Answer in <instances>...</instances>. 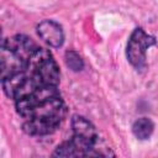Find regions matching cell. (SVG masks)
Wrapping results in <instances>:
<instances>
[{
	"instance_id": "obj_3",
	"label": "cell",
	"mask_w": 158,
	"mask_h": 158,
	"mask_svg": "<svg viewBox=\"0 0 158 158\" xmlns=\"http://www.w3.org/2000/svg\"><path fill=\"white\" fill-rule=\"evenodd\" d=\"M37 48L38 46L32 38L25 35H15L2 40L0 49L1 79L22 72Z\"/></svg>"
},
{
	"instance_id": "obj_6",
	"label": "cell",
	"mask_w": 158,
	"mask_h": 158,
	"mask_svg": "<svg viewBox=\"0 0 158 158\" xmlns=\"http://www.w3.org/2000/svg\"><path fill=\"white\" fill-rule=\"evenodd\" d=\"M154 130V123L152 120L147 117H141L136 120L132 125V132L138 139H147L151 137L152 132Z\"/></svg>"
},
{
	"instance_id": "obj_5",
	"label": "cell",
	"mask_w": 158,
	"mask_h": 158,
	"mask_svg": "<svg viewBox=\"0 0 158 158\" xmlns=\"http://www.w3.org/2000/svg\"><path fill=\"white\" fill-rule=\"evenodd\" d=\"M37 33L43 42L53 48H58L64 42V33L59 23L53 20H43L37 26Z\"/></svg>"
},
{
	"instance_id": "obj_4",
	"label": "cell",
	"mask_w": 158,
	"mask_h": 158,
	"mask_svg": "<svg viewBox=\"0 0 158 158\" xmlns=\"http://www.w3.org/2000/svg\"><path fill=\"white\" fill-rule=\"evenodd\" d=\"M156 44V38L148 33H146L141 27L136 28L128 40L127 43V51H126V56L128 62L137 69L141 70L143 68H146L147 65V49Z\"/></svg>"
},
{
	"instance_id": "obj_2",
	"label": "cell",
	"mask_w": 158,
	"mask_h": 158,
	"mask_svg": "<svg viewBox=\"0 0 158 158\" xmlns=\"http://www.w3.org/2000/svg\"><path fill=\"white\" fill-rule=\"evenodd\" d=\"M59 77V68L52 53L38 47L22 72L1 79V83L4 93L10 99L17 100L41 86L58 85Z\"/></svg>"
},
{
	"instance_id": "obj_7",
	"label": "cell",
	"mask_w": 158,
	"mask_h": 158,
	"mask_svg": "<svg viewBox=\"0 0 158 158\" xmlns=\"http://www.w3.org/2000/svg\"><path fill=\"white\" fill-rule=\"evenodd\" d=\"M64 59H65L67 67L70 68L74 72H79L84 68V62H83L81 57L75 51H67L65 56H64Z\"/></svg>"
},
{
	"instance_id": "obj_1",
	"label": "cell",
	"mask_w": 158,
	"mask_h": 158,
	"mask_svg": "<svg viewBox=\"0 0 158 158\" xmlns=\"http://www.w3.org/2000/svg\"><path fill=\"white\" fill-rule=\"evenodd\" d=\"M15 106L17 114L23 118V131L31 136L53 133L67 114L65 104L57 85L41 86L15 100Z\"/></svg>"
}]
</instances>
